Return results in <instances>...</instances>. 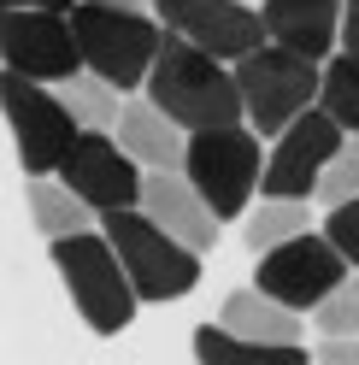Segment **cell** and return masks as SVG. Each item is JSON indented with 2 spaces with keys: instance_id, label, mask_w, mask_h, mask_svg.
I'll return each mask as SVG.
<instances>
[{
  "instance_id": "5",
  "label": "cell",
  "mask_w": 359,
  "mask_h": 365,
  "mask_svg": "<svg viewBox=\"0 0 359 365\" xmlns=\"http://www.w3.org/2000/svg\"><path fill=\"white\" fill-rule=\"evenodd\" d=\"M100 236L118 247V259H124V271H130V283H136L142 301H177V294H189L200 283V254L183 247L177 236H165L142 207L136 212H112L100 224Z\"/></svg>"
},
{
  "instance_id": "16",
  "label": "cell",
  "mask_w": 359,
  "mask_h": 365,
  "mask_svg": "<svg viewBox=\"0 0 359 365\" xmlns=\"http://www.w3.org/2000/svg\"><path fill=\"white\" fill-rule=\"evenodd\" d=\"M218 324L241 336V341H271V348H301V330L306 318L288 312L283 301H271L265 289H236L230 301L218 307Z\"/></svg>"
},
{
  "instance_id": "17",
  "label": "cell",
  "mask_w": 359,
  "mask_h": 365,
  "mask_svg": "<svg viewBox=\"0 0 359 365\" xmlns=\"http://www.w3.org/2000/svg\"><path fill=\"white\" fill-rule=\"evenodd\" d=\"M30 218L48 242H65V236H88L95 207L65 189V177H30Z\"/></svg>"
},
{
  "instance_id": "29",
  "label": "cell",
  "mask_w": 359,
  "mask_h": 365,
  "mask_svg": "<svg viewBox=\"0 0 359 365\" xmlns=\"http://www.w3.org/2000/svg\"><path fill=\"white\" fill-rule=\"evenodd\" d=\"M248 6H265V0H248Z\"/></svg>"
},
{
  "instance_id": "12",
  "label": "cell",
  "mask_w": 359,
  "mask_h": 365,
  "mask_svg": "<svg viewBox=\"0 0 359 365\" xmlns=\"http://www.w3.org/2000/svg\"><path fill=\"white\" fill-rule=\"evenodd\" d=\"M0 48H6V71L30 77V83H65V77L88 71L71 12H6Z\"/></svg>"
},
{
  "instance_id": "21",
  "label": "cell",
  "mask_w": 359,
  "mask_h": 365,
  "mask_svg": "<svg viewBox=\"0 0 359 365\" xmlns=\"http://www.w3.org/2000/svg\"><path fill=\"white\" fill-rule=\"evenodd\" d=\"M318 106H324L348 135H359V53H335V59H324Z\"/></svg>"
},
{
  "instance_id": "24",
  "label": "cell",
  "mask_w": 359,
  "mask_h": 365,
  "mask_svg": "<svg viewBox=\"0 0 359 365\" xmlns=\"http://www.w3.org/2000/svg\"><path fill=\"white\" fill-rule=\"evenodd\" d=\"M324 236L335 242V254L359 271V200H342V207L324 212Z\"/></svg>"
},
{
  "instance_id": "14",
  "label": "cell",
  "mask_w": 359,
  "mask_h": 365,
  "mask_svg": "<svg viewBox=\"0 0 359 365\" xmlns=\"http://www.w3.org/2000/svg\"><path fill=\"white\" fill-rule=\"evenodd\" d=\"M342 6L348 0H265L259 18H265V36H271L277 48L324 65L342 48Z\"/></svg>"
},
{
  "instance_id": "28",
  "label": "cell",
  "mask_w": 359,
  "mask_h": 365,
  "mask_svg": "<svg viewBox=\"0 0 359 365\" xmlns=\"http://www.w3.org/2000/svg\"><path fill=\"white\" fill-rule=\"evenodd\" d=\"M95 6H118V12H153V0H95Z\"/></svg>"
},
{
  "instance_id": "11",
  "label": "cell",
  "mask_w": 359,
  "mask_h": 365,
  "mask_svg": "<svg viewBox=\"0 0 359 365\" xmlns=\"http://www.w3.org/2000/svg\"><path fill=\"white\" fill-rule=\"evenodd\" d=\"M59 177H65V189L83 195L100 218H112V212H136V207H142V182H147L142 165L118 148V135H100V130H83L77 142H71Z\"/></svg>"
},
{
  "instance_id": "6",
  "label": "cell",
  "mask_w": 359,
  "mask_h": 365,
  "mask_svg": "<svg viewBox=\"0 0 359 365\" xmlns=\"http://www.w3.org/2000/svg\"><path fill=\"white\" fill-rule=\"evenodd\" d=\"M183 171L200 195H207V207L218 218H236L248 212L254 189L265 182V153H259V130H194L189 135V159Z\"/></svg>"
},
{
  "instance_id": "13",
  "label": "cell",
  "mask_w": 359,
  "mask_h": 365,
  "mask_svg": "<svg viewBox=\"0 0 359 365\" xmlns=\"http://www.w3.org/2000/svg\"><path fill=\"white\" fill-rule=\"evenodd\" d=\"M142 212L160 224L165 236H177L183 247H194V254H207V247L218 242V230H224V218L207 207V195L189 182V171H147Z\"/></svg>"
},
{
  "instance_id": "22",
  "label": "cell",
  "mask_w": 359,
  "mask_h": 365,
  "mask_svg": "<svg viewBox=\"0 0 359 365\" xmlns=\"http://www.w3.org/2000/svg\"><path fill=\"white\" fill-rule=\"evenodd\" d=\"M312 324H318V341H335V336H359V271L330 294V301L312 312Z\"/></svg>"
},
{
  "instance_id": "23",
  "label": "cell",
  "mask_w": 359,
  "mask_h": 365,
  "mask_svg": "<svg viewBox=\"0 0 359 365\" xmlns=\"http://www.w3.org/2000/svg\"><path fill=\"white\" fill-rule=\"evenodd\" d=\"M318 200H324V212L342 207V200H359V135H348V148L330 159V171L318 182Z\"/></svg>"
},
{
  "instance_id": "19",
  "label": "cell",
  "mask_w": 359,
  "mask_h": 365,
  "mask_svg": "<svg viewBox=\"0 0 359 365\" xmlns=\"http://www.w3.org/2000/svg\"><path fill=\"white\" fill-rule=\"evenodd\" d=\"M53 88H59L65 112L77 118V130H100V135L118 130V118H124V88H112L106 77L77 71V77H65V83H53Z\"/></svg>"
},
{
  "instance_id": "15",
  "label": "cell",
  "mask_w": 359,
  "mask_h": 365,
  "mask_svg": "<svg viewBox=\"0 0 359 365\" xmlns=\"http://www.w3.org/2000/svg\"><path fill=\"white\" fill-rule=\"evenodd\" d=\"M118 148L136 159L142 171H183V159H189V135L183 124L171 118V112H160L147 95H130L124 101V118H118Z\"/></svg>"
},
{
  "instance_id": "10",
  "label": "cell",
  "mask_w": 359,
  "mask_h": 365,
  "mask_svg": "<svg viewBox=\"0 0 359 365\" xmlns=\"http://www.w3.org/2000/svg\"><path fill=\"white\" fill-rule=\"evenodd\" d=\"M342 148H348V130L335 124L324 106L301 112V118L277 135L271 159H265V182H259L265 200H306V195H318L330 159L342 153Z\"/></svg>"
},
{
  "instance_id": "8",
  "label": "cell",
  "mask_w": 359,
  "mask_h": 365,
  "mask_svg": "<svg viewBox=\"0 0 359 365\" xmlns=\"http://www.w3.org/2000/svg\"><path fill=\"white\" fill-rule=\"evenodd\" d=\"M0 101H6V118H12V135H18V159H24V171H30V177H59L71 142L83 135L77 118L65 112L59 88L6 71V77H0Z\"/></svg>"
},
{
  "instance_id": "3",
  "label": "cell",
  "mask_w": 359,
  "mask_h": 365,
  "mask_svg": "<svg viewBox=\"0 0 359 365\" xmlns=\"http://www.w3.org/2000/svg\"><path fill=\"white\" fill-rule=\"evenodd\" d=\"M53 265H59V277H65V289H71L83 324L95 336H118L130 318H136L142 294H136V283H130V271L118 259V247H112L106 236L88 230V236L53 242Z\"/></svg>"
},
{
  "instance_id": "27",
  "label": "cell",
  "mask_w": 359,
  "mask_h": 365,
  "mask_svg": "<svg viewBox=\"0 0 359 365\" xmlns=\"http://www.w3.org/2000/svg\"><path fill=\"white\" fill-rule=\"evenodd\" d=\"M6 12H77V0H6Z\"/></svg>"
},
{
  "instance_id": "4",
  "label": "cell",
  "mask_w": 359,
  "mask_h": 365,
  "mask_svg": "<svg viewBox=\"0 0 359 365\" xmlns=\"http://www.w3.org/2000/svg\"><path fill=\"white\" fill-rule=\"evenodd\" d=\"M236 83H241V101H248V130L259 135H283L301 112L318 106V88H324V65H312L301 53L265 41L259 53H248L236 65Z\"/></svg>"
},
{
  "instance_id": "25",
  "label": "cell",
  "mask_w": 359,
  "mask_h": 365,
  "mask_svg": "<svg viewBox=\"0 0 359 365\" xmlns=\"http://www.w3.org/2000/svg\"><path fill=\"white\" fill-rule=\"evenodd\" d=\"M312 365H359V336H335V341H318Z\"/></svg>"
},
{
  "instance_id": "9",
  "label": "cell",
  "mask_w": 359,
  "mask_h": 365,
  "mask_svg": "<svg viewBox=\"0 0 359 365\" xmlns=\"http://www.w3.org/2000/svg\"><path fill=\"white\" fill-rule=\"evenodd\" d=\"M153 18L165 24V36L189 41L224 65H241L271 41L259 6H248V0H153Z\"/></svg>"
},
{
  "instance_id": "18",
  "label": "cell",
  "mask_w": 359,
  "mask_h": 365,
  "mask_svg": "<svg viewBox=\"0 0 359 365\" xmlns=\"http://www.w3.org/2000/svg\"><path fill=\"white\" fill-rule=\"evenodd\" d=\"M194 359L200 365H312L306 348H271V341H241L224 324L194 330Z\"/></svg>"
},
{
  "instance_id": "20",
  "label": "cell",
  "mask_w": 359,
  "mask_h": 365,
  "mask_svg": "<svg viewBox=\"0 0 359 365\" xmlns=\"http://www.w3.org/2000/svg\"><path fill=\"white\" fill-rule=\"evenodd\" d=\"M312 230V212H306V200H265V207L248 212V247L254 254H271V247L283 242H295Z\"/></svg>"
},
{
  "instance_id": "2",
  "label": "cell",
  "mask_w": 359,
  "mask_h": 365,
  "mask_svg": "<svg viewBox=\"0 0 359 365\" xmlns=\"http://www.w3.org/2000/svg\"><path fill=\"white\" fill-rule=\"evenodd\" d=\"M71 24H77V41H83V65L95 77H106L112 88H124V95L147 88L153 65L165 53V24L153 12H118V6L77 0Z\"/></svg>"
},
{
  "instance_id": "26",
  "label": "cell",
  "mask_w": 359,
  "mask_h": 365,
  "mask_svg": "<svg viewBox=\"0 0 359 365\" xmlns=\"http://www.w3.org/2000/svg\"><path fill=\"white\" fill-rule=\"evenodd\" d=\"M342 53H359V0L342 6Z\"/></svg>"
},
{
  "instance_id": "7",
  "label": "cell",
  "mask_w": 359,
  "mask_h": 365,
  "mask_svg": "<svg viewBox=\"0 0 359 365\" xmlns=\"http://www.w3.org/2000/svg\"><path fill=\"white\" fill-rule=\"evenodd\" d=\"M353 277V265L335 254V242L324 230H306L295 242L271 247V254H259V271H254V289H265L271 301H283L288 312H318L335 289Z\"/></svg>"
},
{
  "instance_id": "1",
  "label": "cell",
  "mask_w": 359,
  "mask_h": 365,
  "mask_svg": "<svg viewBox=\"0 0 359 365\" xmlns=\"http://www.w3.org/2000/svg\"><path fill=\"white\" fill-rule=\"evenodd\" d=\"M142 95L160 112H171L189 135L194 130H241L248 124V101H241L236 65L200 53V48H189V41H177V36H165V53H160V65H153Z\"/></svg>"
}]
</instances>
